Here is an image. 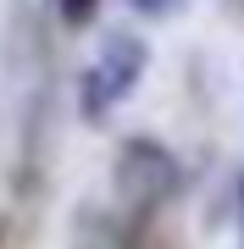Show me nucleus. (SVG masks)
Returning a JSON list of instances; mask_svg holds the SVG:
<instances>
[{"label":"nucleus","mask_w":244,"mask_h":249,"mask_svg":"<svg viewBox=\"0 0 244 249\" xmlns=\"http://www.w3.org/2000/svg\"><path fill=\"white\" fill-rule=\"evenodd\" d=\"M111 178H117L111 194H117V205H122V222L139 227V222H150V216L178 194V155H172L161 139L133 133V139H122Z\"/></svg>","instance_id":"f257e3e1"},{"label":"nucleus","mask_w":244,"mask_h":249,"mask_svg":"<svg viewBox=\"0 0 244 249\" xmlns=\"http://www.w3.org/2000/svg\"><path fill=\"white\" fill-rule=\"evenodd\" d=\"M145 61H150V50L139 34H111L78 83V116L83 122H106L111 106H122L133 94V83L145 78Z\"/></svg>","instance_id":"f03ea898"},{"label":"nucleus","mask_w":244,"mask_h":249,"mask_svg":"<svg viewBox=\"0 0 244 249\" xmlns=\"http://www.w3.org/2000/svg\"><path fill=\"white\" fill-rule=\"evenodd\" d=\"M56 11H61L67 28H89L94 11H100V0H56Z\"/></svg>","instance_id":"7ed1b4c3"},{"label":"nucleus","mask_w":244,"mask_h":249,"mask_svg":"<svg viewBox=\"0 0 244 249\" xmlns=\"http://www.w3.org/2000/svg\"><path fill=\"white\" fill-rule=\"evenodd\" d=\"M239 232H244V172H239Z\"/></svg>","instance_id":"20e7f679"}]
</instances>
